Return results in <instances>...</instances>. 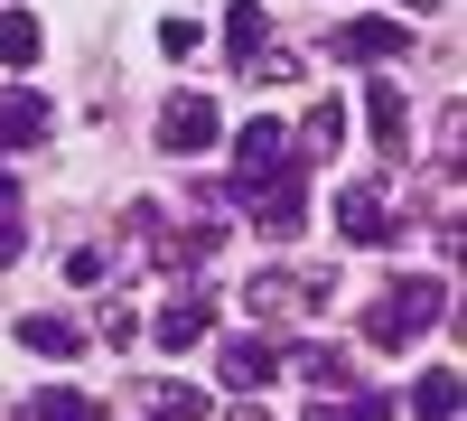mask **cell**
I'll return each instance as SVG.
<instances>
[{
  "mask_svg": "<svg viewBox=\"0 0 467 421\" xmlns=\"http://www.w3.org/2000/svg\"><path fill=\"white\" fill-rule=\"evenodd\" d=\"M244 421H262V412H244Z\"/></svg>",
  "mask_w": 467,
  "mask_h": 421,
  "instance_id": "cell-25",
  "label": "cell"
},
{
  "mask_svg": "<svg viewBox=\"0 0 467 421\" xmlns=\"http://www.w3.org/2000/svg\"><path fill=\"white\" fill-rule=\"evenodd\" d=\"M449 319V281H383V300L365 310V337L374 347H411L420 328Z\"/></svg>",
  "mask_w": 467,
  "mask_h": 421,
  "instance_id": "cell-1",
  "label": "cell"
},
{
  "mask_svg": "<svg viewBox=\"0 0 467 421\" xmlns=\"http://www.w3.org/2000/svg\"><path fill=\"white\" fill-rule=\"evenodd\" d=\"M337 235L346 244H393L402 235V216H393V197H383V187H337Z\"/></svg>",
  "mask_w": 467,
  "mask_h": 421,
  "instance_id": "cell-5",
  "label": "cell"
},
{
  "mask_svg": "<svg viewBox=\"0 0 467 421\" xmlns=\"http://www.w3.org/2000/svg\"><path fill=\"white\" fill-rule=\"evenodd\" d=\"M28 421H103V403H94V394L47 384V394H28Z\"/></svg>",
  "mask_w": 467,
  "mask_h": 421,
  "instance_id": "cell-17",
  "label": "cell"
},
{
  "mask_svg": "<svg viewBox=\"0 0 467 421\" xmlns=\"http://www.w3.org/2000/svg\"><path fill=\"white\" fill-rule=\"evenodd\" d=\"M365 122H374V150H383V160H411V103H402L393 75H374V85H365Z\"/></svg>",
  "mask_w": 467,
  "mask_h": 421,
  "instance_id": "cell-6",
  "label": "cell"
},
{
  "mask_svg": "<svg viewBox=\"0 0 467 421\" xmlns=\"http://www.w3.org/2000/svg\"><path fill=\"white\" fill-rule=\"evenodd\" d=\"M402 47H411V28H402V19H346V28H337V57H356V66L402 57Z\"/></svg>",
  "mask_w": 467,
  "mask_h": 421,
  "instance_id": "cell-12",
  "label": "cell"
},
{
  "mask_svg": "<svg viewBox=\"0 0 467 421\" xmlns=\"http://www.w3.org/2000/svg\"><path fill=\"white\" fill-rule=\"evenodd\" d=\"M271 47V19H262V0H234V10H224V57L234 66H253Z\"/></svg>",
  "mask_w": 467,
  "mask_h": 421,
  "instance_id": "cell-13",
  "label": "cell"
},
{
  "mask_svg": "<svg viewBox=\"0 0 467 421\" xmlns=\"http://www.w3.org/2000/svg\"><path fill=\"white\" fill-rule=\"evenodd\" d=\"M337 141H346V103L327 94L318 112H308V132H290V150H308V160H327V150H337Z\"/></svg>",
  "mask_w": 467,
  "mask_h": 421,
  "instance_id": "cell-16",
  "label": "cell"
},
{
  "mask_svg": "<svg viewBox=\"0 0 467 421\" xmlns=\"http://www.w3.org/2000/svg\"><path fill=\"white\" fill-rule=\"evenodd\" d=\"M215 374H224V394H262L271 374H281V347H271V337H224Z\"/></svg>",
  "mask_w": 467,
  "mask_h": 421,
  "instance_id": "cell-7",
  "label": "cell"
},
{
  "mask_svg": "<svg viewBox=\"0 0 467 421\" xmlns=\"http://www.w3.org/2000/svg\"><path fill=\"white\" fill-rule=\"evenodd\" d=\"M150 328H160V347H178V356H187V347H206V337H215V300H206V290H178Z\"/></svg>",
  "mask_w": 467,
  "mask_h": 421,
  "instance_id": "cell-9",
  "label": "cell"
},
{
  "mask_svg": "<svg viewBox=\"0 0 467 421\" xmlns=\"http://www.w3.org/2000/svg\"><path fill=\"white\" fill-rule=\"evenodd\" d=\"M318 421H393L383 394H318Z\"/></svg>",
  "mask_w": 467,
  "mask_h": 421,
  "instance_id": "cell-19",
  "label": "cell"
},
{
  "mask_svg": "<svg viewBox=\"0 0 467 421\" xmlns=\"http://www.w3.org/2000/svg\"><path fill=\"white\" fill-rule=\"evenodd\" d=\"M431 10H440V0H402V19H431Z\"/></svg>",
  "mask_w": 467,
  "mask_h": 421,
  "instance_id": "cell-23",
  "label": "cell"
},
{
  "mask_svg": "<svg viewBox=\"0 0 467 421\" xmlns=\"http://www.w3.org/2000/svg\"><path fill=\"white\" fill-rule=\"evenodd\" d=\"M215 132H224V112H215L206 94H169V103H160V150H169V160L215 150Z\"/></svg>",
  "mask_w": 467,
  "mask_h": 421,
  "instance_id": "cell-4",
  "label": "cell"
},
{
  "mask_svg": "<svg viewBox=\"0 0 467 421\" xmlns=\"http://www.w3.org/2000/svg\"><path fill=\"white\" fill-rule=\"evenodd\" d=\"M160 47H169V57H197L206 28H197V19H160Z\"/></svg>",
  "mask_w": 467,
  "mask_h": 421,
  "instance_id": "cell-20",
  "label": "cell"
},
{
  "mask_svg": "<svg viewBox=\"0 0 467 421\" xmlns=\"http://www.w3.org/2000/svg\"><path fill=\"white\" fill-rule=\"evenodd\" d=\"M281 169H299V150H290V132L271 122V112H262V122H244V132H234V187H244V197H253L262 178H281Z\"/></svg>",
  "mask_w": 467,
  "mask_h": 421,
  "instance_id": "cell-3",
  "label": "cell"
},
{
  "mask_svg": "<svg viewBox=\"0 0 467 421\" xmlns=\"http://www.w3.org/2000/svg\"><path fill=\"white\" fill-rule=\"evenodd\" d=\"M19 347H28V356H75V347H85V328H75V319H47V310H28V319H19Z\"/></svg>",
  "mask_w": 467,
  "mask_h": 421,
  "instance_id": "cell-14",
  "label": "cell"
},
{
  "mask_svg": "<svg viewBox=\"0 0 467 421\" xmlns=\"http://www.w3.org/2000/svg\"><path fill=\"white\" fill-rule=\"evenodd\" d=\"M160 421H178V412H160Z\"/></svg>",
  "mask_w": 467,
  "mask_h": 421,
  "instance_id": "cell-26",
  "label": "cell"
},
{
  "mask_svg": "<svg viewBox=\"0 0 467 421\" xmlns=\"http://www.w3.org/2000/svg\"><path fill=\"white\" fill-rule=\"evenodd\" d=\"M253 225H262V235H299V225H308V178H299V169L262 178V187H253Z\"/></svg>",
  "mask_w": 467,
  "mask_h": 421,
  "instance_id": "cell-8",
  "label": "cell"
},
{
  "mask_svg": "<svg viewBox=\"0 0 467 421\" xmlns=\"http://www.w3.org/2000/svg\"><path fill=\"white\" fill-rule=\"evenodd\" d=\"M47 132H57L47 94H0V150H37Z\"/></svg>",
  "mask_w": 467,
  "mask_h": 421,
  "instance_id": "cell-10",
  "label": "cell"
},
{
  "mask_svg": "<svg viewBox=\"0 0 467 421\" xmlns=\"http://www.w3.org/2000/svg\"><path fill=\"white\" fill-rule=\"evenodd\" d=\"M19 244H28V225H19L10 206H0V262H19Z\"/></svg>",
  "mask_w": 467,
  "mask_h": 421,
  "instance_id": "cell-22",
  "label": "cell"
},
{
  "mask_svg": "<svg viewBox=\"0 0 467 421\" xmlns=\"http://www.w3.org/2000/svg\"><path fill=\"white\" fill-rule=\"evenodd\" d=\"M103 337H112V347H131V337H140V319L122 310V300H103Z\"/></svg>",
  "mask_w": 467,
  "mask_h": 421,
  "instance_id": "cell-21",
  "label": "cell"
},
{
  "mask_svg": "<svg viewBox=\"0 0 467 421\" xmlns=\"http://www.w3.org/2000/svg\"><path fill=\"white\" fill-rule=\"evenodd\" d=\"M411 403H420V421H458V374H449V365H431Z\"/></svg>",
  "mask_w": 467,
  "mask_h": 421,
  "instance_id": "cell-18",
  "label": "cell"
},
{
  "mask_svg": "<svg viewBox=\"0 0 467 421\" xmlns=\"http://www.w3.org/2000/svg\"><path fill=\"white\" fill-rule=\"evenodd\" d=\"M0 206H10V169H0Z\"/></svg>",
  "mask_w": 467,
  "mask_h": 421,
  "instance_id": "cell-24",
  "label": "cell"
},
{
  "mask_svg": "<svg viewBox=\"0 0 467 421\" xmlns=\"http://www.w3.org/2000/svg\"><path fill=\"white\" fill-rule=\"evenodd\" d=\"M37 47H47V28L28 10H0V66H37Z\"/></svg>",
  "mask_w": 467,
  "mask_h": 421,
  "instance_id": "cell-15",
  "label": "cell"
},
{
  "mask_svg": "<svg viewBox=\"0 0 467 421\" xmlns=\"http://www.w3.org/2000/svg\"><path fill=\"white\" fill-rule=\"evenodd\" d=\"M327 290L337 281H318V272H253L244 281V310L253 319H308V310H327Z\"/></svg>",
  "mask_w": 467,
  "mask_h": 421,
  "instance_id": "cell-2",
  "label": "cell"
},
{
  "mask_svg": "<svg viewBox=\"0 0 467 421\" xmlns=\"http://www.w3.org/2000/svg\"><path fill=\"white\" fill-rule=\"evenodd\" d=\"M290 374H308L318 394H356V365H346V347H327V337H299V347H290Z\"/></svg>",
  "mask_w": 467,
  "mask_h": 421,
  "instance_id": "cell-11",
  "label": "cell"
}]
</instances>
